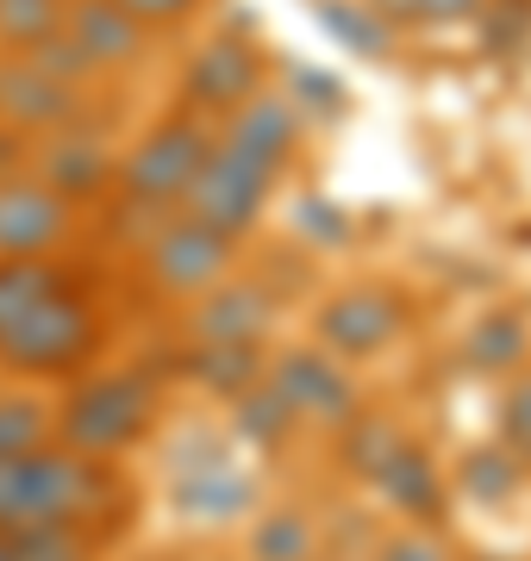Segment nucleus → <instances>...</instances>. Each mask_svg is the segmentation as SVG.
<instances>
[{
  "label": "nucleus",
  "instance_id": "obj_28",
  "mask_svg": "<svg viewBox=\"0 0 531 561\" xmlns=\"http://www.w3.org/2000/svg\"><path fill=\"white\" fill-rule=\"evenodd\" d=\"M388 561H450V556H444L431 537H400V542L388 549Z\"/></svg>",
  "mask_w": 531,
  "mask_h": 561
},
{
  "label": "nucleus",
  "instance_id": "obj_15",
  "mask_svg": "<svg viewBox=\"0 0 531 561\" xmlns=\"http://www.w3.org/2000/svg\"><path fill=\"white\" fill-rule=\"evenodd\" d=\"M57 287H69V275H63L57 262H44V256H0V337H7V331H13V324H20L38 300H50Z\"/></svg>",
  "mask_w": 531,
  "mask_h": 561
},
{
  "label": "nucleus",
  "instance_id": "obj_16",
  "mask_svg": "<svg viewBox=\"0 0 531 561\" xmlns=\"http://www.w3.org/2000/svg\"><path fill=\"white\" fill-rule=\"evenodd\" d=\"M225 138H238V144H250V150H263V157L282 162L294 150V138H301V106H287L282 94H250Z\"/></svg>",
  "mask_w": 531,
  "mask_h": 561
},
{
  "label": "nucleus",
  "instance_id": "obj_21",
  "mask_svg": "<svg viewBox=\"0 0 531 561\" xmlns=\"http://www.w3.org/2000/svg\"><path fill=\"white\" fill-rule=\"evenodd\" d=\"M88 542L76 537V524H32L13 537V561H82Z\"/></svg>",
  "mask_w": 531,
  "mask_h": 561
},
{
  "label": "nucleus",
  "instance_id": "obj_27",
  "mask_svg": "<svg viewBox=\"0 0 531 561\" xmlns=\"http://www.w3.org/2000/svg\"><path fill=\"white\" fill-rule=\"evenodd\" d=\"M120 7H125L138 25H176V20H188L201 0H120Z\"/></svg>",
  "mask_w": 531,
  "mask_h": 561
},
{
  "label": "nucleus",
  "instance_id": "obj_2",
  "mask_svg": "<svg viewBox=\"0 0 531 561\" xmlns=\"http://www.w3.org/2000/svg\"><path fill=\"white\" fill-rule=\"evenodd\" d=\"M94 350H101V312L76 287H57L0 337V362L20 375H76L82 362H94Z\"/></svg>",
  "mask_w": 531,
  "mask_h": 561
},
{
  "label": "nucleus",
  "instance_id": "obj_30",
  "mask_svg": "<svg viewBox=\"0 0 531 561\" xmlns=\"http://www.w3.org/2000/svg\"><path fill=\"white\" fill-rule=\"evenodd\" d=\"M13 162H20V131H7V125H0V181H7Z\"/></svg>",
  "mask_w": 531,
  "mask_h": 561
},
{
  "label": "nucleus",
  "instance_id": "obj_29",
  "mask_svg": "<svg viewBox=\"0 0 531 561\" xmlns=\"http://www.w3.org/2000/svg\"><path fill=\"white\" fill-rule=\"evenodd\" d=\"M482 0H419V20H463Z\"/></svg>",
  "mask_w": 531,
  "mask_h": 561
},
{
  "label": "nucleus",
  "instance_id": "obj_6",
  "mask_svg": "<svg viewBox=\"0 0 531 561\" xmlns=\"http://www.w3.org/2000/svg\"><path fill=\"white\" fill-rule=\"evenodd\" d=\"M225 268H231V238L201 219L163 225L157 243H150V280L163 294H206V287L225 280Z\"/></svg>",
  "mask_w": 531,
  "mask_h": 561
},
{
  "label": "nucleus",
  "instance_id": "obj_22",
  "mask_svg": "<svg viewBox=\"0 0 531 561\" xmlns=\"http://www.w3.org/2000/svg\"><path fill=\"white\" fill-rule=\"evenodd\" d=\"M307 549H313V530H307V518H294V512L269 518V530L257 537V561H307Z\"/></svg>",
  "mask_w": 531,
  "mask_h": 561
},
{
  "label": "nucleus",
  "instance_id": "obj_1",
  "mask_svg": "<svg viewBox=\"0 0 531 561\" xmlns=\"http://www.w3.org/2000/svg\"><path fill=\"white\" fill-rule=\"evenodd\" d=\"M106 493V474L82 456H0V524H82Z\"/></svg>",
  "mask_w": 531,
  "mask_h": 561
},
{
  "label": "nucleus",
  "instance_id": "obj_9",
  "mask_svg": "<svg viewBox=\"0 0 531 561\" xmlns=\"http://www.w3.org/2000/svg\"><path fill=\"white\" fill-rule=\"evenodd\" d=\"M82 113V88L57 81L38 62H7L0 69V125L7 131H57Z\"/></svg>",
  "mask_w": 531,
  "mask_h": 561
},
{
  "label": "nucleus",
  "instance_id": "obj_24",
  "mask_svg": "<svg viewBox=\"0 0 531 561\" xmlns=\"http://www.w3.org/2000/svg\"><path fill=\"white\" fill-rule=\"evenodd\" d=\"M350 449L363 456V474H382V468H388V461L400 456V437H394L388 424H363V431L350 437Z\"/></svg>",
  "mask_w": 531,
  "mask_h": 561
},
{
  "label": "nucleus",
  "instance_id": "obj_4",
  "mask_svg": "<svg viewBox=\"0 0 531 561\" xmlns=\"http://www.w3.org/2000/svg\"><path fill=\"white\" fill-rule=\"evenodd\" d=\"M150 412H157V393H150L144 375H101V381L69 393L63 437L82 456H113V449H125V443H138L150 431Z\"/></svg>",
  "mask_w": 531,
  "mask_h": 561
},
{
  "label": "nucleus",
  "instance_id": "obj_17",
  "mask_svg": "<svg viewBox=\"0 0 531 561\" xmlns=\"http://www.w3.org/2000/svg\"><path fill=\"white\" fill-rule=\"evenodd\" d=\"M57 32H63V0H0V44L38 50Z\"/></svg>",
  "mask_w": 531,
  "mask_h": 561
},
{
  "label": "nucleus",
  "instance_id": "obj_5",
  "mask_svg": "<svg viewBox=\"0 0 531 561\" xmlns=\"http://www.w3.org/2000/svg\"><path fill=\"white\" fill-rule=\"evenodd\" d=\"M206 150H213V138H206V125L201 119H188V113H169L150 138L125 157L120 181H125V194L132 201H150V206H163V201H182L188 194V181L201 175V162Z\"/></svg>",
  "mask_w": 531,
  "mask_h": 561
},
{
  "label": "nucleus",
  "instance_id": "obj_19",
  "mask_svg": "<svg viewBox=\"0 0 531 561\" xmlns=\"http://www.w3.org/2000/svg\"><path fill=\"white\" fill-rule=\"evenodd\" d=\"M475 362L482 368H519L526 362V350H531V331H526V319H512V312H500V319H482V331H475Z\"/></svg>",
  "mask_w": 531,
  "mask_h": 561
},
{
  "label": "nucleus",
  "instance_id": "obj_13",
  "mask_svg": "<svg viewBox=\"0 0 531 561\" xmlns=\"http://www.w3.org/2000/svg\"><path fill=\"white\" fill-rule=\"evenodd\" d=\"M269 294L257 287V280H231V287H206V300L194 306V337L201 343H257V331L269 324Z\"/></svg>",
  "mask_w": 531,
  "mask_h": 561
},
{
  "label": "nucleus",
  "instance_id": "obj_12",
  "mask_svg": "<svg viewBox=\"0 0 531 561\" xmlns=\"http://www.w3.org/2000/svg\"><path fill=\"white\" fill-rule=\"evenodd\" d=\"M275 393L294 419H319V424H344L350 419V381L344 368H331L326 356H294L275 375Z\"/></svg>",
  "mask_w": 531,
  "mask_h": 561
},
{
  "label": "nucleus",
  "instance_id": "obj_14",
  "mask_svg": "<svg viewBox=\"0 0 531 561\" xmlns=\"http://www.w3.org/2000/svg\"><path fill=\"white\" fill-rule=\"evenodd\" d=\"M38 162H44V187H57L69 206L88 201V194H101L106 181H113V157H106L101 144L88 138V131H69V138H57Z\"/></svg>",
  "mask_w": 531,
  "mask_h": 561
},
{
  "label": "nucleus",
  "instance_id": "obj_31",
  "mask_svg": "<svg viewBox=\"0 0 531 561\" xmlns=\"http://www.w3.org/2000/svg\"><path fill=\"white\" fill-rule=\"evenodd\" d=\"M0 561H13V542H0Z\"/></svg>",
  "mask_w": 531,
  "mask_h": 561
},
{
  "label": "nucleus",
  "instance_id": "obj_18",
  "mask_svg": "<svg viewBox=\"0 0 531 561\" xmlns=\"http://www.w3.org/2000/svg\"><path fill=\"white\" fill-rule=\"evenodd\" d=\"M201 381L213 393H250L257 387V350L250 343H201Z\"/></svg>",
  "mask_w": 531,
  "mask_h": 561
},
{
  "label": "nucleus",
  "instance_id": "obj_10",
  "mask_svg": "<svg viewBox=\"0 0 531 561\" xmlns=\"http://www.w3.org/2000/svg\"><path fill=\"white\" fill-rule=\"evenodd\" d=\"M257 81H263V69H257V50H250L245 38H206L201 50H194V62H188V101L201 106V113H238V106L257 94Z\"/></svg>",
  "mask_w": 531,
  "mask_h": 561
},
{
  "label": "nucleus",
  "instance_id": "obj_26",
  "mask_svg": "<svg viewBox=\"0 0 531 561\" xmlns=\"http://www.w3.org/2000/svg\"><path fill=\"white\" fill-rule=\"evenodd\" d=\"M500 431H507V443L519 449V456H531V375L507 393V419H500Z\"/></svg>",
  "mask_w": 531,
  "mask_h": 561
},
{
  "label": "nucleus",
  "instance_id": "obj_8",
  "mask_svg": "<svg viewBox=\"0 0 531 561\" xmlns=\"http://www.w3.org/2000/svg\"><path fill=\"white\" fill-rule=\"evenodd\" d=\"M400 324H407L400 294H388V287H344V294L326 306L319 337H326L338 356H375L382 343L400 337Z\"/></svg>",
  "mask_w": 531,
  "mask_h": 561
},
{
  "label": "nucleus",
  "instance_id": "obj_11",
  "mask_svg": "<svg viewBox=\"0 0 531 561\" xmlns=\"http://www.w3.org/2000/svg\"><path fill=\"white\" fill-rule=\"evenodd\" d=\"M69 38H76V50L88 57L94 76L132 69V62L144 57V25L125 13L120 0H82V7L69 13Z\"/></svg>",
  "mask_w": 531,
  "mask_h": 561
},
{
  "label": "nucleus",
  "instance_id": "obj_3",
  "mask_svg": "<svg viewBox=\"0 0 531 561\" xmlns=\"http://www.w3.org/2000/svg\"><path fill=\"white\" fill-rule=\"evenodd\" d=\"M275 169L282 162L263 157V150H250V144L238 138H225L206 150L201 162V175L188 181V219H201L213 225V231H225V238H238V231H250V225L263 219V201H269V187H275Z\"/></svg>",
  "mask_w": 531,
  "mask_h": 561
},
{
  "label": "nucleus",
  "instance_id": "obj_23",
  "mask_svg": "<svg viewBox=\"0 0 531 561\" xmlns=\"http://www.w3.org/2000/svg\"><path fill=\"white\" fill-rule=\"evenodd\" d=\"M382 481H388V500H400L407 512H426L431 505V468L419 456H394L382 468Z\"/></svg>",
  "mask_w": 531,
  "mask_h": 561
},
{
  "label": "nucleus",
  "instance_id": "obj_7",
  "mask_svg": "<svg viewBox=\"0 0 531 561\" xmlns=\"http://www.w3.org/2000/svg\"><path fill=\"white\" fill-rule=\"evenodd\" d=\"M76 231V206L44 181H0V256H44Z\"/></svg>",
  "mask_w": 531,
  "mask_h": 561
},
{
  "label": "nucleus",
  "instance_id": "obj_25",
  "mask_svg": "<svg viewBox=\"0 0 531 561\" xmlns=\"http://www.w3.org/2000/svg\"><path fill=\"white\" fill-rule=\"evenodd\" d=\"M326 20L338 38H350L357 50H382V25H363L369 13H357V7H338V0H326Z\"/></svg>",
  "mask_w": 531,
  "mask_h": 561
},
{
  "label": "nucleus",
  "instance_id": "obj_20",
  "mask_svg": "<svg viewBox=\"0 0 531 561\" xmlns=\"http://www.w3.org/2000/svg\"><path fill=\"white\" fill-rule=\"evenodd\" d=\"M50 431V412L38 400H0V456H32Z\"/></svg>",
  "mask_w": 531,
  "mask_h": 561
}]
</instances>
